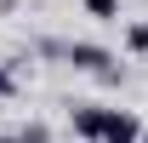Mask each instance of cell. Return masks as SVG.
<instances>
[{
	"mask_svg": "<svg viewBox=\"0 0 148 143\" xmlns=\"http://www.w3.org/2000/svg\"><path fill=\"white\" fill-rule=\"evenodd\" d=\"M103 143H137V137H103Z\"/></svg>",
	"mask_w": 148,
	"mask_h": 143,
	"instance_id": "cell-7",
	"label": "cell"
},
{
	"mask_svg": "<svg viewBox=\"0 0 148 143\" xmlns=\"http://www.w3.org/2000/svg\"><path fill=\"white\" fill-rule=\"evenodd\" d=\"M125 52H131V57H148V17L125 23Z\"/></svg>",
	"mask_w": 148,
	"mask_h": 143,
	"instance_id": "cell-4",
	"label": "cell"
},
{
	"mask_svg": "<svg viewBox=\"0 0 148 143\" xmlns=\"http://www.w3.org/2000/svg\"><path fill=\"white\" fill-rule=\"evenodd\" d=\"M69 126H74L86 143H103V137H143V120H137L131 109H108V103H74V109H69Z\"/></svg>",
	"mask_w": 148,
	"mask_h": 143,
	"instance_id": "cell-1",
	"label": "cell"
},
{
	"mask_svg": "<svg viewBox=\"0 0 148 143\" xmlns=\"http://www.w3.org/2000/svg\"><path fill=\"white\" fill-rule=\"evenodd\" d=\"M137 143H148V126H143V137H137Z\"/></svg>",
	"mask_w": 148,
	"mask_h": 143,
	"instance_id": "cell-8",
	"label": "cell"
},
{
	"mask_svg": "<svg viewBox=\"0 0 148 143\" xmlns=\"http://www.w3.org/2000/svg\"><path fill=\"white\" fill-rule=\"evenodd\" d=\"M0 143H51V126H46V120H23L17 132H6Z\"/></svg>",
	"mask_w": 148,
	"mask_h": 143,
	"instance_id": "cell-3",
	"label": "cell"
},
{
	"mask_svg": "<svg viewBox=\"0 0 148 143\" xmlns=\"http://www.w3.org/2000/svg\"><path fill=\"white\" fill-rule=\"evenodd\" d=\"M86 12H91L97 23H114L120 17V0H86Z\"/></svg>",
	"mask_w": 148,
	"mask_h": 143,
	"instance_id": "cell-5",
	"label": "cell"
},
{
	"mask_svg": "<svg viewBox=\"0 0 148 143\" xmlns=\"http://www.w3.org/2000/svg\"><path fill=\"white\" fill-rule=\"evenodd\" d=\"M63 63H74L80 74H97V80H120V69H114V52H108V46H97V40H69Z\"/></svg>",
	"mask_w": 148,
	"mask_h": 143,
	"instance_id": "cell-2",
	"label": "cell"
},
{
	"mask_svg": "<svg viewBox=\"0 0 148 143\" xmlns=\"http://www.w3.org/2000/svg\"><path fill=\"white\" fill-rule=\"evenodd\" d=\"M0 97H17V74H12V63H0Z\"/></svg>",
	"mask_w": 148,
	"mask_h": 143,
	"instance_id": "cell-6",
	"label": "cell"
}]
</instances>
